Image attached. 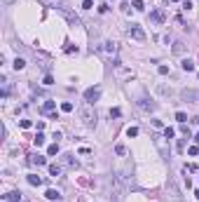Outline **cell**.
<instances>
[{"label":"cell","mask_w":199,"mask_h":202,"mask_svg":"<svg viewBox=\"0 0 199 202\" xmlns=\"http://www.w3.org/2000/svg\"><path fill=\"white\" fill-rule=\"evenodd\" d=\"M38 2H42V5H45V7H49V10H56L59 14H61L68 24H73V26H75V24H80V16L75 14V12L70 10V7L66 5L63 0H38Z\"/></svg>","instance_id":"1"},{"label":"cell","mask_w":199,"mask_h":202,"mask_svg":"<svg viewBox=\"0 0 199 202\" xmlns=\"http://www.w3.org/2000/svg\"><path fill=\"white\" fill-rule=\"evenodd\" d=\"M96 52H99L101 57L105 59V61H113V57H115L117 47H115V43H110V40H105V43H101L99 47H96Z\"/></svg>","instance_id":"2"},{"label":"cell","mask_w":199,"mask_h":202,"mask_svg":"<svg viewBox=\"0 0 199 202\" xmlns=\"http://www.w3.org/2000/svg\"><path fill=\"white\" fill-rule=\"evenodd\" d=\"M80 117L84 120L87 127H96V113L91 111V103H84V106L80 108Z\"/></svg>","instance_id":"3"},{"label":"cell","mask_w":199,"mask_h":202,"mask_svg":"<svg viewBox=\"0 0 199 202\" xmlns=\"http://www.w3.org/2000/svg\"><path fill=\"white\" fill-rule=\"evenodd\" d=\"M99 99H101V87H89V90L84 92V101H87V103H91V106H94Z\"/></svg>","instance_id":"4"},{"label":"cell","mask_w":199,"mask_h":202,"mask_svg":"<svg viewBox=\"0 0 199 202\" xmlns=\"http://www.w3.org/2000/svg\"><path fill=\"white\" fill-rule=\"evenodd\" d=\"M129 35L134 38V40H138V43H145V31H143L138 24H131L129 26Z\"/></svg>","instance_id":"5"},{"label":"cell","mask_w":199,"mask_h":202,"mask_svg":"<svg viewBox=\"0 0 199 202\" xmlns=\"http://www.w3.org/2000/svg\"><path fill=\"white\" fill-rule=\"evenodd\" d=\"M183 101H190V103H199V92L197 90H183L180 92Z\"/></svg>","instance_id":"6"},{"label":"cell","mask_w":199,"mask_h":202,"mask_svg":"<svg viewBox=\"0 0 199 202\" xmlns=\"http://www.w3.org/2000/svg\"><path fill=\"white\" fill-rule=\"evenodd\" d=\"M150 21H152V24H164V21H166L164 10H152V12H150Z\"/></svg>","instance_id":"7"},{"label":"cell","mask_w":199,"mask_h":202,"mask_svg":"<svg viewBox=\"0 0 199 202\" xmlns=\"http://www.w3.org/2000/svg\"><path fill=\"white\" fill-rule=\"evenodd\" d=\"M166 186H169V191H171V197H173L176 202H180V191L176 188V181H173V179H169V183H166Z\"/></svg>","instance_id":"8"},{"label":"cell","mask_w":199,"mask_h":202,"mask_svg":"<svg viewBox=\"0 0 199 202\" xmlns=\"http://www.w3.org/2000/svg\"><path fill=\"white\" fill-rule=\"evenodd\" d=\"M45 115H54V111H56V101H45V106L40 108Z\"/></svg>","instance_id":"9"},{"label":"cell","mask_w":199,"mask_h":202,"mask_svg":"<svg viewBox=\"0 0 199 202\" xmlns=\"http://www.w3.org/2000/svg\"><path fill=\"white\" fill-rule=\"evenodd\" d=\"M28 162H33V165H38V167H45L47 165V158H45V155H31Z\"/></svg>","instance_id":"10"},{"label":"cell","mask_w":199,"mask_h":202,"mask_svg":"<svg viewBox=\"0 0 199 202\" xmlns=\"http://www.w3.org/2000/svg\"><path fill=\"white\" fill-rule=\"evenodd\" d=\"M185 47H188V45H185L183 40H173V54H183Z\"/></svg>","instance_id":"11"},{"label":"cell","mask_w":199,"mask_h":202,"mask_svg":"<svg viewBox=\"0 0 199 202\" xmlns=\"http://www.w3.org/2000/svg\"><path fill=\"white\" fill-rule=\"evenodd\" d=\"M138 106H141L143 111H155V108H157V106H155V103H150V101H148V99H138Z\"/></svg>","instance_id":"12"},{"label":"cell","mask_w":199,"mask_h":202,"mask_svg":"<svg viewBox=\"0 0 199 202\" xmlns=\"http://www.w3.org/2000/svg\"><path fill=\"white\" fill-rule=\"evenodd\" d=\"M28 183H31V186H42L45 179H40L38 174H28Z\"/></svg>","instance_id":"13"},{"label":"cell","mask_w":199,"mask_h":202,"mask_svg":"<svg viewBox=\"0 0 199 202\" xmlns=\"http://www.w3.org/2000/svg\"><path fill=\"white\" fill-rule=\"evenodd\" d=\"M63 162H66L68 167H77V160H75L70 153H66V155H63Z\"/></svg>","instance_id":"14"},{"label":"cell","mask_w":199,"mask_h":202,"mask_svg":"<svg viewBox=\"0 0 199 202\" xmlns=\"http://www.w3.org/2000/svg\"><path fill=\"white\" fill-rule=\"evenodd\" d=\"M45 197H47V200H59V197H61V193L54 191V188H49V191L45 193Z\"/></svg>","instance_id":"15"},{"label":"cell","mask_w":199,"mask_h":202,"mask_svg":"<svg viewBox=\"0 0 199 202\" xmlns=\"http://www.w3.org/2000/svg\"><path fill=\"white\" fill-rule=\"evenodd\" d=\"M5 200H7V202H19V200H21V193H16V191H14V193H7Z\"/></svg>","instance_id":"16"},{"label":"cell","mask_w":199,"mask_h":202,"mask_svg":"<svg viewBox=\"0 0 199 202\" xmlns=\"http://www.w3.org/2000/svg\"><path fill=\"white\" fill-rule=\"evenodd\" d=\"M33 144H35V146H42V144H45V134L38 132V134H35V139H33Z\"/></svg>","instance_id":"17"},{"label":"cell","mask_w":199,"mask_h":202,"mask_svg":"<svg viewBox=\"0 0 199 202\" xmlns=\"http://www.w3.org/2000/svg\"><path fill=\"white\" fill-rule=\"evenodd\" d=\"M49 174L59 176V174H61V165H49Z\"/></svg>","instance_id":"18"},{"label":"cell","mask_w":199,"mask_h":202,"mask_svg":"<svg viewBox=\"0 0 199 202\" xmlns=\"http://www.w3.org/2000/svg\"><path fill=\"white\" fill-rule=\"evenodd\" d=\"M176 120H178L180 125H185V122H188V115H185L183 111H178V113H176Z\"/></svg>","instance_id":"19"},{"label":"cell","mask_w":199,"mask_h":202,"mask_svg":"<svg viewBox=\"0 0 199 202\" xmlns=\"http://www.w3.org/2000/svg\"><path fill=\"white\" fill-rule=\"evenodd\" d=\"M56 153H59V144H52V146L47 148V155L52 158V155H56Z\"/></svg>","instance_id":"20"},{"label":"cell","mask_w":199,"mask_h":202,"mask_svg":"<svg viewBox=\"0 0 199 202\" xmlns=\"http://www.w3.org/2000/svg\"><path fill=\"white\" fill-rule=\"evenodd\" d=\"M61 111H63V113H70V111H73V103H70V101H63V103H61Z\"/></svg>","instance_id":"21"},{"label":"cell","mask_w":199,"mask_h":202,"mask_svg":"<svg viewBox=\"0 0 199 202\" xmlns=\"http://www.w3.org/2000/svg\"><path fill=\"white\" fill-rule=\"evenodd\" d=\"M183 71H194V64L190 61V59H185V61H183Z\"/></svg>","instance_id":"22"},{"label":"cell","mask_w":199,"mask_h":202,"mask_svg":"<svg viewBox=\"0 0 199 202\" xmlns=\"http://www.w3.org/2000/svg\"><path fill=\"white\" fill-rule=\"evenodd\" d=\"M131 5H134V10H145V5H143V0H134V2H131Z\"/></svg>","instance_id":"23"},{"label":"cell","mask_w":199,"mask_h":202,"mask_svg":"<svg viewBox=\"0 0 199 202\" xmlns=\"http://www.w3.org/2000/svg\"><path fill=\"white\" fill-rule=\"evenodd\" d=\"M24 66H26V61H24V59H14V68H16V71H21Z\"/></svg>","instance_id":"24"},{"label":"cell","mask_w":199,"mask_h":202,"mask_svg":"<svg viewBox=\"0 0 199 202\" xmlns=\"http://www.w3.org/2000/svg\"><path fill=\"white\" fill-rule=\"evenodd\" d=\"M176 150H178V153H183V150H185V139H178V144H176Z\"/></svg>","instance_id":"25"},{"label":"cell","mask_w":199,"mask_h":202,"mask_svg":"<svg viewBox=\"0 0 199 202\" xmlns=\"http://www.w3.org/2000/svg\"><path fill=\"white\" fill-rule=\"evenodd\" d=\"M173 134H176V129H173V127H166V129H164V139H171Z\"/></svg>","instance_id":"26"},{"label":"cell","mask_w":199,"mask_h":202,"mask_svg":"<svg viewBox=\"0 0 199 202\" xmlns=\"http://www.w3.org/2000/svg\"><path fill=\"white\" fill-rule=\"evenodd\" d=\"M120 115H122L120 108H113V111H110V117H120Z\"/></svg>","instance_id":"27"},{"label":"cell","mask_w":199,"mask_h":202,"mask_svg":"<svg viewBox=\"0 0 199 202\" xmlns=\"http://www.w3.org/2000/svg\"><path fill=\"white\" fill-rule=\"evenodd\" d=\"M126 134H129V136H138V129L136 127H129V129H126Z\"/></svg>","instance_id":"28"},{"label":"cell","mask_w":199,"mask_h":202,"mask_svg":"<svg viewBox=\"0 0 199 202\" xmlns=\"http://www.w3.org/2000/svg\"><path fill=\"white\" fill-rule=\"evenodd\" d=\"M180 132H183V136L190 139V129H188V125H180Z\"/></svg>","instance_id":"29"},{"label":"cell","mask_w":199,"mask_h":202,"mask_svg":"<svg viewBox=\"0 0 199 202\" xmlns=\"http://www.w3.org/2000/svg\"><path fill=\"white\" fill-rule=\"evenodd\" d=\"M159 92H162L164 96H171V90H166V87H164V85H159Z\"/></svg>","instance_id":"30"},{"label":"cell","mask_w":199,"mask_h":202,"mask_svg":"<svg viewBox=\"0 0 199 202\" xmlns=\"http://www.w3.org/2000/svg\"><path fill=\"white\" fill-rule=\"evenodd\" d=\"M82 7H84V10H91V7H94V2H91V0H84Z\"/></svg>","instance_id":"31"},{"label":"cell","mask_w":199,"mask_h":202,"mask_svg":"<svg viewBox=\"0 0 199 202\" xmlns=\"http://www.w3.org/2000/svg\"><path fill=\"white\" fill-rule=\"evenodd\" d=\"M19 125H21V129H28V127H31V120H21Z\"/></svg>","instance_id":"32"},{"label":"cell","mask_w":199,"mask_h":202,"mask_svg":"<svg viewBox=\"0 0 199 202\" xmlns=\"http://www.w3.org/2000/svg\"><path fill=\"white\" fill-rule=\"evenodd\" d=\"M115 153H117V155H124V153H126V148H124V146H117Z\"/></svg>","instance_id":"33"},{"label":"cell","mask_w":199,"mask_h":202,"mask_svg":"<svg viewBox=\"0 0 199 202\" xmlns=\"http://www.w3.org/2000/svg\"><path fill=\"white\" fill-rule=\"evenodd\" d=\"M188 153H190V155H199V148H197V146H190Z\"/></svg>","instance_id":"34"},{"label":"cell","mask_w":199,"mask_h":202,"mask_svg":"<svg viewBox=\"0 0 199 202\" xmlns=\"http://www.w3.org/2000/svg\"><path fill=\"white\" fill-rule=\"evenodd\" d=\"M45 85H54V78H52V75H45Z\"/></svg>","instance_id":"35"},{"label":"cell","mask_w":199,"mask_h":202,"mask_svg":"<svg viewBox=\"0 0 199 202\" xmlns=\"http://www.w3.org/2000/svg\"><path fill=\"white\" fill-rule=\"evenodd\" d=\"M169 73V66H159V75H166Z\"/></svg>","instance_id":"36"},{"label":"cell","mask_w":199,"mask_h":202,"mask_svg":"<svg viewBox=\"0 0 199 202\" xmlns=\"http://www.w3.org/2000/svg\"><path fill=\"white\" fill-rule=\"evenodd\" d=\"M194 141H197V144H199V132H197V134H194Z\"/></svg>","instance_id":"37"},{"label":"cell","mask_w":199,"mask_h":202,"mask_svg":"<svg viewBox=\"0 0 199 202\" xmlns=\"http://www.w3.org/2000/svg\"><path fill=\"white\" fill-rule=\"evenodd\" d=\"M2 2H5V5H10V2H14V0H2Z\"/></svg>","instance_id":"38"},{"label":"cell","mask_w":199,"mask_h":202,"mask_svg":"<svg viewBox=\"0 0 199 202\" xmlns=\"http://www.w3.org/2000/svg\"><path fill=\"white\" fill-rule=\"evenodd\" d=\"M194 197H197V200H199V191H194Z\"/></svg>","instance_id":"39"},{"label":"cell","mask_w":199,"mask_h":202,"mask_svg":"<svg viewBox=\"0 0 199 202\" xmlns=\"http://www.w3.org/2000/svg\"><path fill=\"white\" fill-rule=\"evenodd\" d=\"M171 2H180V0H171Z\"/></svg>","instance_id":"40"}]
</instances>
